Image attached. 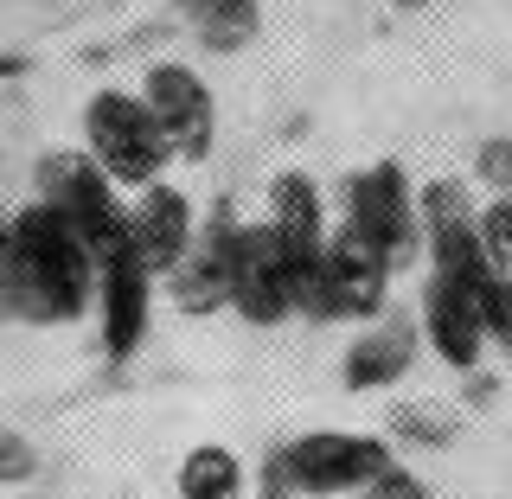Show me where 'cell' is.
I'll return each instance as SVG.
<instances>
[{
  "label": "cell",
  "mask_w": 512,
  "mask_h": 499,
  "mask_svg": "<svg viewBox=\"0 0 512 499\" xmlns=\"http://www.w3.org/2000/svg\"><path fill=\"white\" fill-rule=\"evenodd\" d=\"M0 308L32 327H71L96 308V250L45 199L13 212V256L0 276Z\"/></svg>",
  "instance_id": "6da1fadb"
},
{
  "label": "cell",
  "mask_w": 512,
  "mask_h": 499,
  "mask_svg": "<svg viewBox=\"0 0 512 499\" xmlns=\"http://www.w3.org/2000/svg\"><path fill=\"white\" fill-rule=\"evenodd\" d=\"M84 148L96 154V167L128 192L154 186L160 167L173 160L167 135L154 128L148 103H141V90H96L90 96L84 103Z\"/></svg>",
  "instance_id": "7a4b0ae2"
},
{
  "label": "cell",
  "mask_w": 512,
  "mask_h": 499,
  "mask_svg": "<svg viewBox=\"0 0 512 499\" xmlns=\"http://www.w3.org/2000/svg\"><path fill=\"white\" fill-rule=\"evenodd\" d=\"M282 474L301 499H352L391 468V442L384 436H359V429H314L282 448Z\"/></svg>",
  "instance_id": "3957f363"
},
{
  "label": "cell",
  "mask_w": 512,
  "mask_h": 499,
  "mask_svg": "<svg viewBox=\"0 0 512 499\" xmlns=\"http://www.w3.org/2000/svg\"><path fill=\"white\" fill-rule=\"evenodd\" d=\"M346 224L372 244L391 269H404L423 250V212H416V192L404 180L397 160H372L365 173L346 180Z\"/></svg>",
  "instance_id": "277c9868"
},
{
  "label": "cell",
  "mask_w": 512,
  "mask_h": 499,
  "mask_svg": "<svg viewBox=\"0 0 512 499\" xmlns=\"http://www.w3.org/2000/svg\"><path fill=\"white\" fill-rule=\"evenodd\" d=\"M154 314V269L141 263L135 237L116 231L109 244H96V320H103V359H135L148 340Z\"/></svg>",
  "instance_id": "5b68a950"
},
{
  "label": "cell",
  "mask_w": 512,
  "mask_h": 499,
  "mask_svg": "<svg viewBox=\"0 0 512 499\" xmlns=\"http://www.w3.org/2000/svg\"><path fill=\"white\" fill-rule=\"evenodd\" d=\"M39 199L52 205L90 250L109 244L116 231H128V205L116 199V180L96 167L90 148H52L45 154L39 160Z\"/></svg>",
  "instance_id": "8992f818"
},
{
  "label": "cell",
  "mask_w": 512,
  "mask_h": 499,
  "mask_svg": "<svg viewBox=\"0 0 512 499\" xmlns=\"http://www.w3.org/2000/svg\"><path fill=\"white\" fill-rule=\"evenodd\" d=\"M391 276L397 269L365 244L352 224L327 237V256H320V276L308 288V308L314 320H378L384 314V295H391Z\"/></svg>",
  "instance_id": "52a82bcc"
},
{
  "label": "cell",
  "mask_w": 512,
  "mask_h": 499,
  "mask_svg": "<svg viewBox=\"0 0 512 499\" xmlns=\"http://www.w3.org/2000/svg\"><path fill=\"white\" fill-rule=\"evenodd\" d=\"M231 308L250 320V327H282L288 314L301 308V288L295 269L269 231V218L237 224V244H231Z\"/></svg>",
  "instance_id": "ba28073f"
},
{
  "label": "cell",
  "mask_w": 512,
  "mask_h": 499,
  "mask_svg": "<svg viewBox=\"0 0 512 499\" xmlns=\"http://www.w3.org/2000/svg\"><path fill=\"white\" fill-rule=\"evenodd\" d=\"M141 103H148L154 128L167 135L173 160H192L199 167L218 141V103H212V84H205L192 64H148L141 77Z\"/></svg>",
  "instance_id": "9c48e42d"
},
{
  "label": "cell",
  "mask_w": 512,
  "mask_h": 499,
  "mask_svg": "<svg viewBox=\"0 0 512 499\" xmlns=\"http://www.w3.org/2000/svg\"><path fill=\"white\" fill-rule=\"evenodd\" d=\"M416 212H423V250L429 269H448V276H487V244H480V205L468 199L461 180H429L416 192Z\"/></svg>",
  "instance_id": "30bf717a"
},
{
  "label": "cell",
  "mask_w": 512,
  "mask_h": 499,
  "mask_svg": "<svg viewBox=\"0 0 512 499\" xmlns=\"http://www.w3.org/2000/svg\"><path fill=\"white\" fill-rule=\"evenodd\" d=\"M269 231H276V244L288 256V269H295V288H301V308H308V288L320 276V256H327V205H320V186L308 173H276L269 180Z\"/></svg>",
  "instance_id": "8fae6325"
},
{
  "label": "cell",
  "mask_w": 512,
  "mask_h": 499,
  "mask_svg": "<svg viewBox=\"0 0 512 499\" xmlns=\"http://www.w3.org/2000/svg\"><path fill=\"white\" fill-rule=\"evenodd\" d=\"M423 340L436 346L442 365L455 372H474L480 352H487V314H480V288L468 276H448V269H429L423 288Z\"/></svg>",
  "instance_id": "7c38bea8"
},
{
  "label": "cell",
  "mask_w": 512,
  "mask_h": 499,
  "mask_svg": "<svg viewBox=\"0 0 512 499\" xmlns=\"http://www.w3.org/2000/svg\"><path fill=\"white\" fill-rule=\"evenodd\" d=\"M128 237H135L141 263L154 269V276H173V269L186 263L192 237H199V212H192V199L180 186L154 180L135 192V205H128Z\"/></svg>",
  "instance_id": "4fadbf2b"
},
{
  "label": "cell",
  "mask_w": 512,
  "mask_h": 499,
  "mask_svg": "<svg viewBox=\"0 0 512 499\" xmlns=\"http://www.w3.org/2000/svg\"><path fill=\"white\" fill-rule=\"evenodd\" d=\"M237 218L231 205H218L212 218H205V231L192 237L186 263L167 276L173 301H180L186 314H212V308H231V244H237Z\"/></svg>",
  "instance_id": "5bb4252c"
},
{
  "label": "cell",
  "mask_w": 512,
  "mask_h": 499,
  "mask_svg": "<svg viewBox=\"0 0 512 499\" xmlns=\"http://www.w3.org/2000/svg\"><path fill=\"white\" fill-rule=\"evenodd\" d=\"M410 359H416V327L410 320H378L372 333H359L340 352V384L346 391H384L410 372Z\"/></svg>",
  "instance_id": "9a60e30c"
},
{
  "label": "cell",
  "mask_w": 512,
  "mask_h": 499,
  "mask_svg": "<svg viewBox=\"0 0 512 499\" xmlns=\"http://www.w3.org/2000/svg\"><path fill=\"white\" fill-rule=\"evenodd\" d=\"M244 487H250L244 455L224 448V442H199L180 461V474H173V493L180 499H244Z\"/></svg>",
  "instance_id": "2e32d148"
},
{
  "label": "cell",
  "mask_w": 512,
  "mask_h": 499,
  "mask_svg": "<svg viewBox=\"0 0 512 499\" xmlns=\"http://www.w3.org/2000/svg\"><path fill=\"white\" fill-rule=\"evenodd\" d=\"M199 32L212 52H237L256 32V0H199Z\"/></svg>",
  "instance_id": "e0dca14e"
},
{
  "label": "cell",
  "mask_w": 512,
  "mask_h": 499,
  "mask_svg": "<svg viewBox=\"0 0 512 499\" xmlns=\"http://www.w3.org/2000/svg\"><path fill=\"white\" fill-rule=\"evenodd\" d=\"M474 288H480V314H487V340L512 359V276L487 269V276H480Z\"/></svg>",
  "instance_id": "ac0fdd59"
},
{
  "label": "cell",
  "mask_w": 512,
  "mask_h": 499,
  "mask_svg": "<svg viewBox=\"0 0 512 499\" xmlns=\"http://www.w3.org/2000/svg\"><path fill=\"white\" fill-rule=\"evenodd\" d=\"M480 244H487V263L512 276V192H493V205H480Z\"/></svg>",
  "instance_id": "d6986e66"
},
{
  "label": "cell",
  "mask_w": 512,
  "mask_h": 499,
  "mask_svg": "<svg viewBox=\"0 0 512 499\" xmlns=\"http://www.w3.org/2000/svg\"><path fill=\"white\" fill-rule=\"evenodd\" d=\"M32 474H39V448L13 436V429H0V487H26Z\"/></svg>",
  "instance_id": "ffe728a7"
},
{
  "label": "cell",
  "mask_w": 512,
  "mask_h": 499,
  "mask_svg": "<svg viewBox=\"0 0 512 499\" xmlns=\"http://www.w3.org/2000/svg\"><path fill=\"white\" fill-rule=\"evenodd\" d=\"M442 404H416V410H397V436H410V442H448L455 436V423L448 416H436Z\"/></svg>",
  "instance_id": "44dd1931"
},
{
  "label": "cell",
  "mask_w": 512,
  "mask_h": 499,
  "mask_svg": "<svg viewBox=\"0 0 512 499\" xmlns=\"http://www.w3.org/2000/svg\"><path fill=\"white\" fill-rule=\"evenodd\" d=\"M365 493H372V499H429V487H423L410 468H397V461H391V468H384Z\"/></svg>",
  "instance_id": "7402d4cb"
},
{
  "label": "cell",
  "mask_w": 512,
  "mask_h": 499,
  "mask_svg": "<svg viewBox=\"0 0 512 499\" xmlns=\"http://www.w3.org/2000/svg\"><path fill=\"white\" fill-rule=\"evenodd\" d=\"M480 180L493 192H512V141H487L480 148Z\"/></svg>",
  "instance_id": "603a6c76"
},
{
  "label": "cell",
  "mask_w": 512,
  "mask_h": 499,
  "mask_svg": "<svg viewBox=\"0 0 512 499\" xmlns=\"http://www.w3.org/2000/svg\"><path fill=\"white\" fill-rule=\"evenodd\" d=\"M7 256H13V212H7V199H0V276H7Z\"/></svg>",
  "instance_id": "cb8c5ba5"
},
{
  "label": "cell",
  "mask_w": 512,
  "mask_h": 499,
  "mask_svg": "<svg viewBox=\"0 0 512 499\" xmlns=\"http://www.w3.org/2000/svg\"><path fill=\"white\" fill-rule=\"evenodd\" d=\"M26 71V58H0V77H20Z\"/></svg>",
  "instance_id": "d4e9b609"
},
{
  "label": "cell",
  "mask_w": 512,
  "mask_h": 499,
  "mask_svg": "<svg viewBox=\"0 0 512 499\" xmlns=\"http://www.w3.org/2000/svg\"><path fill=\"white\" fill-rule=\"evenodd\" d=\"M391 7H429V0H391Z\"/></svg>",
  "instance_id": "484cf974"
},
{
  "label": "cell",
  "mask_w": 512,
  "mask_h": 499,
  "mask_svg": "<svg viewBox=\"0 0 512 499\" xmlns=\"http://www.w3.org/2000/svg\"><path fill=\"white\" fill-rule=\"evenodd\" d=\"M352 499H372V493H352Z\"/></svg>",
  "instance_id": "4316f807"
}]
</instances>
